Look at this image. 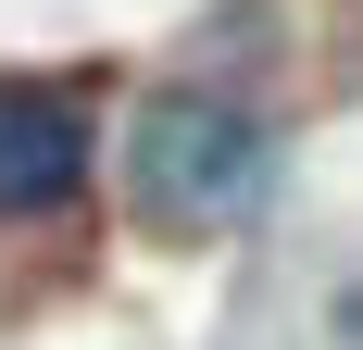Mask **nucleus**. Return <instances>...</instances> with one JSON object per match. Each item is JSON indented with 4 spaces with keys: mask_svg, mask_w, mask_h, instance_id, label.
Segmentation results:
<instances>
[{
    "mask_svg": "<svg viewBox=\"0 0 363 350\" xmlns=\"http://www.w3.org/2000/svg\"><path fill=\"white\" fill-rule=\"evenodd\" d=\"M88 188V88L0 75V213H63Z\"/></svg>",
    "mask_w": 363,
    "mask_h": 350,
    "instance_id": "2",
    "label": "nucleus"
},
{
    "mask_svg": "<svg viewBox=\"0 0 363 350\" xmlns=\"http://www.w3.org/2000/svg\"><path fill=\"white\" fill-rule=\"evenodd\" d=\"M263 188H276V150H263V125L238 101H213V88L138 101V125H125V201H138V225L225 238V225L263 213Z\"/></svg>",
    "mask_w": 363,
    "mask_h": 350,
    "instance_id": "1",
    "label": "nucleus"
}]
</instances>
